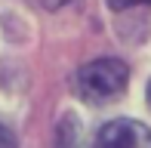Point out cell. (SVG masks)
Instances as JSON below:
<instances>
[{
    "label": "cell",
    "instance_id": "7a4b0ae2",
    "mask_svg": "<svg viewBox=\"0 0 151 148\" xmlns=\"http://www.w3.org/2000/svg\"><path fill=\"white\" fill-rule=\"evenodd\" d=\"M93 148H151V130L139 120L117 117L96 133Z\"/></svg>",
    "mask_w": 151,
    "mask_h": 148
},
{
    "label": "cell",
    "instance_id": "6da1fadb",
    "mask_svg": "<svg viewBox=\"0 0 151 148\" xmlns=\"http://www.w3.org/2000/svg\"><path fill=\"white\" fill-rule=\"evenodd\" d=\"M127 80H129V68L120 59H96L77 71V93L80 99L93 105H105L123 96Z\"/></svg>",
    "mask_w": 151,
    "mask_h": 148
},
{
    "label": "cell",
    "instance_id": "52a82bcc",
    "mask_svg": "<svg viewBox=\"0 0 151 148\" xmlns=\"http://www.w3.org/2000/svg\"><path fill=\"white\" fill-rule=\"evenodd\" d=\"M148 105H151V80H148Z\"/></svg>",
    "mask_w": 151,
    "mask_h": 148
},
{
    "label": "cell",
    "instance_id": "8992f818",
    "mask_svg": "<svg viewBox=\"0 0 151 148\" xmlns=\"http://www.w3.org/2000/svg\"><path fill=\"white\" fill-rule=\"evenodd\" d=\"M71 3V0H43V6H50V9H59V6Z\"/></svg>",
    "mask_w": 151,
    "mask_h": 148
},
{
    "label": "cell",
    "instance_id": "277c9868",
    "mask_svg": "<svg viewBox=\"0 0 151 148\" xmlns=\"http://www.w3.org/2000/svg\"><path fill=\"white\" fill-rule=\"evenodd\" d=\"M0 148H16V136H12L9 126L0 124Z\"/></svg>",
    "mask_w": 151,
    "mask_h": 148
},
{
    "label": "cell",
    "instance_id": "5b68a950",
    "mask_svg": "<svg viewBox=\"0 0 151 148\" xmlns=\"http://www.w3.org/2000/svg\"><path fill=\"white\" fill-rule=\"evenodd\" d=\"M139 3H151V0H108L111 9H129V6H139Z\"/></svg>",
    "mask_w": 151,
    "mask_h": 148
},
{
    "label": "cell",
    "instance_id": "3957f363",
    "mask_svg": "<svg viewBox=\"0 0 151 148\" xmlns=\"http://www.w3.org/2000/svg\"><path fill=\"white\" fill-rule=\"evenodd\" d=\"M56 148H80V124L77 117L65 114L56 126Z\"/></svg>",
    "mask_w": 151,
    "mask_h": 148
}]
</instances>
